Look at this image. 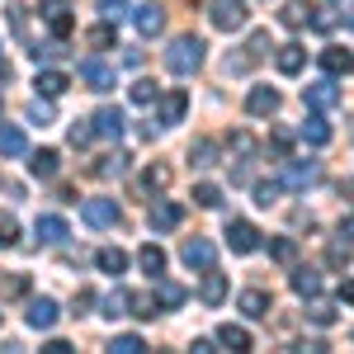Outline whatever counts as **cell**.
I'll use <instances>...</instances> for the list:
<instances>
[{
    "label": "cell",
    "mask_w": 354,
    "mask_h": 354,
    "mask_svg": "<svg viewBox=\"0 0 354 354\" xmlns=\"http://www.w3.org/2000/svg\"><path fill=\"white\" fill-rule=\"evenodd\" d=\"M350 28H354V10H350Z\"/></svg>",
    "instance_id": "52"
},
{
    "label": "cell",
    "mask_w": 354,
    "mask_h": 354,
    "mask_svg": "<svg viewBox=\"0 0 354 354\" xmlns=\"http://www.w3.org/2000/svg\"><path fill=\"white\" fill-rule=\"evenodd\" d=\"M189 156H194V165H213V156H218V147H213L208 137H198V142L189 147Z\"/></svg>",
    "instance_id": "35"
},
{
    "label": "cell",
    "mask_w": 354,
    "mask_h": 354,
    "mask_svg": "<svg viewBox=\"0 0 354 354\" xmlns=\"http://www.w3.org/2000/svg\"><path fill=\"white\" fill-rule=\"evenodd\" d=\"M274 198H279V185H260V189H255V203H265V208H270Z\"/></svg>",
    "instance_id": "45"
},
{
    "label": "cell",
    "mask_w": 354,
    "mask_h": 354,
    "mask_svg": "<svg viewBox=\"0 0 354 354\" xmlns=\"http://www.w3.org/2000/svg\"><path fill=\"white\" fill-rule=\"evenodd\" d=\"M28 118H33V123H48L53 109H48V104H28Z\"/></svg>",
    "instance_id": "48"
},
{
    "label": "cell",
    "mask_w": 354,
    "mask_h": 354,
    "mask_svg": "<svg viewBox=\"0 0 354 354\" xmlns=\"http://www.w3.org/2000/svg\"><path fill=\"white\" fill-rule=\"evenodd\" d=\"M128 95H133V104H151L156 100V81H133Z\"/></svg>",
    "instance_id": "39"
},
{
    "label": "cell",
    "mask_w": 354,
    "mask_h": 354,
    "mask_svg": "<svg viewBox=\"0 0 354 354\" xmlns=\"http://www.w3.org/2000/svg\"><path fill=\"white\" fill-rule=\"evenodd\" d=\"M194 203H198V208H218L222 189H218V185H198V189H194Z\"/></svg>",
    "instance_id": "37"
},
{
    "label": "cell",
    "mask_w": 354,
    "mask_h": 354,
    "mask_svg": "<svg viewBox=\"0 0 354 354\" xmlns=\"http://www.w3.org/2000/svg\"><path fill=\"white\" fill-rule=\"evenodd\" d=\"M28 170H33V175H57V151H48V147H43V151H33Z\"/></svg>",
    "instance_id": "30"
},
{
    "label": "cell",
    "mask_w": 354,
    "mask_h": 354,
    "mask_svg": "<svg viewBox=\"0 0 354 354\" xmlns=\"http://www.w3.org/2000/svg\"><path fill=\"white\" fill-rule=\"evenodd\" d=\"M113 38H118L113 24H95L90 33H85V43H90V48H113Z\"/></svg>",
    "instance_id": "32"
},
{
    "label": "cell",
    "mask_w": 354,
    "mask_h": 354,
    "mask_svg": "<svg viewBox=\"0 0 354 354\" xmlns=\"http://www.w3.org/2000/svg\"><path fill=\"white\" fill-rule=\"evenodd\" d=\"M123 170H128V156H100V165H95V175H104V180L123 175Z\"/></svg>",
    "instance_id": "33"
},
{
    "label": "cell",
    "mask_w": 354,
    "mask_h": 354,
    "mask_svg": "<svg viewBox=\"0 0 354 354\" xmlns=\"http://www.w3.org/2000/svg\"><path fill=\"white\" fill-rule=\"evenodd\" d=\"M24 151V133L19 128H0V156H19Z\"/></svg>",
    "instance_id": "28"
},
{
    "label": "cell",
    "mask_w": 354,
    "mask_h": 354,
    "mask_svg": "<svg viewBox=\"0 0 354 354\" xmlns=\"http://www.w3.org/2000/svg\"><path fill=\"white\" fill-rule=\"evenodd\" d=\"M165 185H170V170L165 165H151L147 170V189H165Z\"/></svg>",
    "instance_id": "43"
},
{
    "label": "cell",
    "mask_w": 354,
    "mask_h": 354,
    "mask_svg": "<svg viewBox=\"0 0 354 354\" xmlns=\"http://www.w3.org/2000/svg\"><path fill=\"white\" fill-rule=\"evenodd\" d=\"M236 307H241L245 317H270V293L265 288H245L241 298H236Z\"/></svg>",
    "instance_id": "17"
},
{
    "label": "cell",
    "mask_w": 354,
    "mask_h": 354,
    "mask_svg": "<svg viewBox=\"0 0 354 354\" xmlns=\"http://www.w3.org/2000/svg\"><path fill=\"white\" fill-rule=\"evenodd\" d=\"M307 317H312L317 326H330V322H335V307L322 302V298H312V302H307Z\"/></svg>",
    "instance_id": "31"
},
{
    "label": "cell",
    "mask_w": 354,
    "mask_h": 354,
    "mask_svg": "<svg viewBox=\"0 0 354 354\" xmlns=\"http://www.w3.org/2000/svg\"><path fill=\"white\" fill-rule=\"evenodd\" d=\"M185 109H189V95H185V90H170L161 100V109H156V123H161V128H175V123L185 118Z\"/></svg>",
    "instance_id": "6"
},
{
    "label": "cell",
    "mask_w": 354,
    "mask_h": 354,
    "mask_svg": "<svg viewBox=\"0 0 354 354\" xmlns=\"http://www.w3.org/2000/svg\"><path fill=\"white\" fill-rule=\"evenodd\" d=\"M38 241H43V245H62V241H66V222L53 218V213L38 218Z\"/></svg>",
    "instance_id": "20"
},
{
    "label": "cell",
    "mask_w": 354,
    "mask_h": 354,
    "mask_svg": "<svg viewBox=\"0 0 354 354\" xmlns=\"http://www.w3.org/2000/svg\"><path fill=\"white\" fill-rule=\"evenodd\" d=\"M345 194H350V198H354V180H345Z\"/></svg>",
    "instance_id": "51"
},
{
    "label": "cell",
    "mask_w": 354,
    "mask_h": 354,
    "mask_svg": "<svg viewBox=\"0 0 354 354\" xmlns=\"http://www.w3.org/2000/svg\"><path fill=\"white\" fill-rule=\"evenodd\" d=\"M180 260H185L189 270H213V260H218V250H213V241H203V236H194V241H185V250H180Z\"/></svg>",
    "instance_id": "5"
},
{
    "label": "cell",
    "mask_w": 354,
    "mask_h": 354,
    "mask_svg": "<svg viewBox=\"0 0 354 354\" xmlns=\"http://www.w3.org/2000/svg\"><path fill=\"white\" fill-rule=\"evenodd\" d=\"M245 109L255 113V118H270V113L279 109V90H270V85H255V90H250V100H245Z\"/></svg>",
    "instance_id": "12"
},
{
    "label": "cell",
    "mask_w": 354,
    "mask_h": 354,
    "mask_svg": "<svg viewBox=\"0 0 354 354\" xmlns=\"http://www.w3.org/2000/svg\"><path fill=\"white\" fill-rule=\"evenodd\" d=\"M227 245H232L236 255H250V250L260 245V232H255L245 218H236V222H227Z\"/></svg>",
    "instance_id": "4"
},
{
    "label": "cell",
    "mask_w": 354,
    "mask_h": 354,
    "mask_svg": "<svg viewBox=\"0 0 354 354\" xmlns=\"http://www.w3.org/2000/svg\"><path fill=\"white\" fill-rule=\"evenodd\" d=\"M165 66H170L175 76H194V71L203 66V43H198L194 33H185V38H175V43L165 48Z\"/></svg>",
    "instance_id": "1"
},
{
    "label": "cell",
    "mask_w": 354,
    "mask_h": 354,
    "mask_svg": "<svg viewBox=\"0 0 354 354\" xmlns=\"http://www.w3.org/2000/svg\"><path fill=\"white\" fill-rule=\"evenodd\" d=\"M156 302H161V307H180V302H185V288H180V283H156Z\"/></svg>",
    "instance_id": "34"
},
{
    "label": "cell",
    "mask_w": 354,
    "mask_h": 354,
    "mask_svg": "<svg viewBox=\"0 0 354 354\" xmlns=\"http://www.w3.org/2000/svg\"><path fill=\"white\" fill-rule=\"evenodd\" d=\"M81 81H85V90L104 95V90H113V85H118V76H113V66H109V62L90 57V62H81Z\"/></svg>",
    "instance_id": "2"
},
{
    "label": "cell",
    "mask_w": 354,
    "mask_h": 354,
    "mask_svg": "<svg viewBox=\"0 0 354 354\" xmlns=\"http://www.w3.org/2000/svg\"><path fill=\"white\" fill-rule=\"evenodd\" d=\"M57 317H62V312H57L53 298H33V302H28V326H33V330L57 326Z\"/></svg>",
    "instance_id": "11"
},
{
    "label": "cell",
    "mask_w": 354,
    "mask_h": 354,
    "mask_svg": "<svg viewBox=\"0 0 354 354\" xmlns=\"http://www.w3.org/2000/svg\"><path fill=\"white\" fill-rule=\"evenodd\" d=\"M180 218H185V208H180V203H161V208H151V227H156V232H175Z\"/></svg>",
    "instance_id": "19"
},
{
    "label": "cell",
    "mask_w": 354,
    "mask_h": 354,
    "mask_svg": "<svg viewBox=\"0 0 354 354\" xmlns=\"http://www.w3.org/2000/svg\"><path fill=\"white\" fill-rule=\"evenodd\" d=\"M322 66H326L330 76H350L354 71V53L350 48H326V53H322Z\"/></svg>",
    "instance_id": "15"
},
{
    "label": "cell",
    "mask_w": 354,
    "mask_h": 354,
    "mask_svg": "<svg viewBox=\"0 0 354 354\" xmlns=\"http://www.w3.org/2000/svg\"><path fill=\"white\" fill-rule=\"evenodd\" d=\"M302 95H307V104H312V109H335V104H340V90H335L330 81H317V85H307Z\"/></svg>",
    "instance_id": "13"
},
{
    "label": "cell",
    "mask_w": 354,
    "mask_h": 354,
    "mask_svg": "<svg viewBox=\"0 0 354 354\" xmlns=\"http://www.w3.org/2000/svg\"><path fill=\"white\" fill-rule=\"evenodd\" d=\"M283 185H288V189H307V185H317V161H288V165H283Z\"/></svg>",
    "instance_id": "10"
},
{
    "label": "cell",
    "mask_w": 354,
    "mask_h": 354,
    "mask_svg": "<svg viewBox=\"0 0 354 354\" xmlns=\"http://www.w3.org/2000/svg\"><path fill=\"white\" fill-rule=\"evenodd\" d=\"M81 218L90 222V227H113V222H118V203H113V198H85Z\"/></svg>",
    "instance_id": "3"
},
{
    "label": "cell",
    "mask_w": 354,
    "mask_h": 354,
    "mask_svg": "<svg viewBox=\"0 0 354 354\" xmlns=\"http://www.w3.org/2000/svg\"><path fill=\"white\" fill-rule=\"evenodd\" d=\"M340 236H345V241H354V218H345V222H340Z\"/></svg>",
    "instance_id": "50"
},
{
    "label": "cell",
    "mask_w": 354,
    "mask_h": 354,
    "mask_svg": "<svg viewBox=\"0 0 354 354\" xmlns=\"http://www.w3.org/2000/svg\"><path fill=\"white\" fill-rule=\"evenodd\" d=\"M198 293H203V302H222V298H227V279H222V274H208Z\"/></svg>",
    "instance_id": "29"
},
{
    "label": "cell",
    "mask_w": 354,
    "mask_h": 354,
    "mask_svg": "<svg viewBox=\"0 0 354 354\" xmlns=\"http://www.w3.org/2000/svg\"><path fill=\"white\" fill-rule=\"evenodd\" d=\"M90 137H95V128H90V123H71V147H85Z\"/></svg>",
    "instance_id": "44"
},
{
    "label": "cell",
    "mask_w": 354,
    "mask_h": 354,
    "mask_svg": "<svg viewBox=\"0 0 354 354\" xmlns=\"http://www.w3.org/2000/svg\"><path fill=\"white\" fill-rule=\"evenodd\" d=\"M123 5H128V0H100V10H104L109 19H118V15H123Z\"/></svg>",
    "instance_id": "47"
},
{
    "label": "cell",
    "mask_w": 354,
    "mask_h": 354,
    "mask_svg": "<svg viewBox=\"0 0 354 354\" xmlns=\"http://www.w3.org/2000/svg\"><path fill=\"white\" fill-rule=\"evenodd\" d=\"M95 265H100L104 274H123V270H128V255H123L118 245H104V250L95 255Z\"/></svg>",
    "instance_id": "23"
},
{
    "label": "cell",
    "mask_w": 354,
    "mask_h": 354,
    "mask_svg": "<svg viewBox=\"0 0 354 354\" xmlns=\"http://www.w3.org/2000/svg\"><path fill=\"white\" fill-rule=\"evenodd\" d=\"M335 5H350V0H335Z\"/></svg>",
    "instance_id": "53"
},
{
    "label": "cell",
    "mask_w": 354,
    "mask_h": 354,
    "mask_svg": "<svg viewBox=\"0 0 354 354\" xmlns=\"http://www.w3.org/2000/svg\"><path fill=\"white\" fill-rule=\"evenodd\" d=\"M15 241H19V222H15V213H0V245L10 250Z\"/></svg>",
    "instance_id": "36"
},
{
    "label": "cell",
    "mask_w": 354,
    "mask_h": 354,
    "mask_svg": "<svg viewBox=\"0 0 354 354\" xmlns=\"http://www.w3.org/2000/svg\"><path fill=\"white\" fill-rule=\"evenodd\" d=\"M326 260H330V265H335V270H340V265H345V260H350V241H345V236H340V241H330Z\"/></svg>",
    "instance_id": "42"
},
{
    "label": "cell",
    "mask_w": 354,
    "mask_h": 354,
    "mask_svg": "<svg viewBox=\"0 0 354 354\" xmlns=\"http://www.w3.org/2000/svg\"><path fill=\"white\" fill-rule=\"evenodd\" d=\"M33 85H38V95H48V100H57V95H62V90H66L71 81H66L62 71H38V81H33Z\"/></svg>",
    "instance_id": "25"
},
{
    "label": "cell",
    "mask_w": 354,
    "mask_h": 354,
    "mask_svg": "<svg viewBox=\"0 0 354 354\" xmlns=\"http://www.w3.org/2000/svg\"><path fill=\"white\" fill-rule=\"evenodd\" d=\"M279 19H283L288 28H302V24H312V5H307V0H288Z\"/></svg>",
    "instance_id": "22"
},
{
    "label": "cell",
    "mask_w": 354,
    "mask_h": 354,
    "mask_svg": "<svg viewBox=\"0 0 354 354\" xmlns=\"http://www.w3.org/2000/svg\"><path fill=\"white\" fill-rule=\"evenodd\" d=\"M43 19L53 24L57 38H66V33H71V5H66V0H43Z\"/></svg>",
    "instance_id": "9"
},
{
    "label": "cell",
    "mask_w": 354,
    "mask_h": 354,
    "mask_svg": "<svg viewBox=\"0 0 354 354\" xmlns=\"http://www.w3.org/2000/svg\"><path fill=\"white\" fill-rule=\"evenodd\" d=\"M137 265L151 274V279H161L165 274V250L161 245H142V250H137Z\"/></svg>",
    "instance_id": "21"
},
{
    "label": "cell",
    "mask_w": 354,
    "mask_h": 354,
    "mask_svg": "<svg viewBox=\"0 0 354 354\" xmlns=\"http://www.w3.org/2000/svg\"><path fill=\"white\" fill-rule=\"evenodd\" d=\"M270 255H274V260H283V265H288V260L298 255V241H293V236H279V241H270Z\"/></svg>",
    "instance_id": "38"
},
{
    "label": "cell",
    "mask_w": 354,
    "mask_h": 354,
    "mask_svg": "<svg viewBox=\"0 0 354 354\" xmlns=\"http://www.w3.org/2000/svg\"><path fill=\"white\" fill-rule=\"evenodd\" d=\"M317 288H322V274H317V270H298V274H293V293L317 298Z\"/></svg>",
    "instance_id": "27"
},
{
    "label": "cell",
    "mask_w": 354,
    "mask_h": 354,
    "mask_svg": "<svg viewBox=\"0 0 354 354\" xmlns=\"http://www.w3.org/2000/svg\"><path fill=\"white\" fill-rule=\"evenodd\" d=\"M133 24H137L142 38H156V33L165 28V10H161V5H137V10H133Z\"/></svg>",
    "instance_id": "7"
},
{
    "label": "cell",
    "mask_w": 354,
    "mask_h": 354,
    "mask_svg": "<svg viewBox=\"0 0 354 354\" xmlns=\"http://www.w3.org/2000/svg\"><path fill=\"white\" fill-rule=\"evenodd\" d=\"M213 24H218L222 33L241 28V24H245V10H241V0H213Z\"/></svg>",
    "instance_id": "8"
},
{
    "label": "cell",
    "mask_w": 354,
    "mask_h": 354,
    "mask_svg": "<svg viewBox=\"0 0 354 354\" xmlns=\"http://www.w3.org/2000/svg\"><path fill=\"white\" fill-rule=\"evenodd\" d=\"M123 312H128V293L118 288V293H109V298H104V317H123Z\"/></svg>",
    "instance_id": "41"
},
{
    "label": "cell",
    "mask_w": 354,
    "mask_h": 354,
    "mask_svg": "<svg viewBox=\"0 0 354 354\" xmlns=\"http://www.w3.org/2000/svg\"><path fill=\"white\" fill-rule=\"evenodd\" d=\"M123 128H128L123 109H100V113H95V133H100V137H123Z\"/></svg>",
    "instance_id": "16"
},
{
    "label": "cell",
    "mask_w": 354,
    "mask_h": 354,
    "mask_svg": "<svg viewBox=\"0 0 354 354\" xmlns=\"http://www.w3.org/2000/svg\"><path fill=\"white\" fill-rule=\"evenodd\" d=\"M218 340L227 345V350H250V330H245V326H232V322H227V326H218Z\"/></svg>",
    "instance_id": "24"
},
{
    "label": "cell",
    "mask_w": 354,
    "mask_h": 354,
    "mask_svg": "<svg viewBox=\"0 0 354 354\" xmlns=\"http://www.w3.org/2000/svg\"><path fill=\"white\" fill-rule=\"evenodd\" d=\"M298 133H302V142H312V147H326V142H330V123L322 118V113H312Z\"/></svg>",
    "instance_id": "18"
},
{
    "label": "cell",
    "mask_w": 354,
    "mask_h": 354,
    "mask_svg": "<svg viewBox=\"0 0 354 354\" xmlns=\"http://www.w3.org/2000/svg\"><path fill=\"white\" fill-rule=\"evenodd\" d=\"M340 302H354V279H345V283H340Z\"/></svg>",
    "instance_id": "49"
},
{
    "label": "cell",
    "mask_w": 354,
    "mask_h": 354,
    "mask_svg": "<svg viewBox=\"0 0 354 354\" xmlns=\"http://www.w3.org/2000/svg\"><path fill=\"white\" fill-rule=\"evenodd\" d=\"M109 350L113 354H137V350H147V340H142V335H118Z\"/></svg>",
    "instance_id": "40"
},
{
    "label": "cell",
    "mask_w": 354,
    "mask_h": 354,
    "mask_svg": "<svg viewBox=\"0 0 354 354\" xmlns=\"http://www.w3.org/2000/svg\"><path fill=\"white\" fill-rule=\"evenodd\" d=\"M302 62H307V53H302L298 43H283V48L274 53V66H279L283 76H298V71H302Z\"/></svg>",
    "instance_id": "14"
},
{
    "label": "cell",
    "mask_w": 354,
    "mask_h": 354,
    "mask_svg": "<svg viewBox=\"0 0 354 354\" xmlns=\"http://www.w3.org/2000/svg\"><path fill=\"white\" fill-rule=\"evenodd\" d=\"M128 312L142 317V322H151L156 317V293H128Z\"/></svg>",
    "instance_id": "26"
},
{
    "label": "cell",
    "mask_w": 354,
    "mask_h": 354,
    "mask_svg": "<svg viewBox=\"0 0 354 354\" xmlns=\"http://www.w3.org/2000/svg\"><path fill=\"white\" fill-rule=\"evenodd\" d=\"M28 293V274H19V279H10V298H24Z\"/></svg>",
    "instance_id": "46"
}]
</instances>
